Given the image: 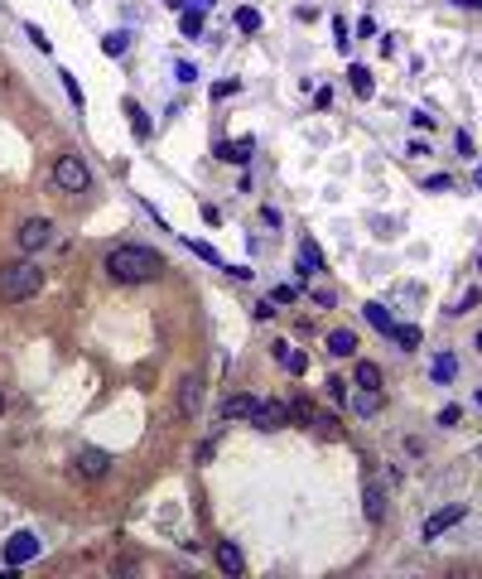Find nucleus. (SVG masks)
I'll list each match as a JSON object with an SVG mask.
<instances>
[{
	"label": "nucleus",
	"instance_id": "obj_29",
	"mask_svg": "<svg viewBox=\"0 0 482 579\" xmlns=\"http://www.w3.org/2000/svg\"><path fill=\"white\" fill-rule=\"evenodd\" d=\"M237 92H241V83H237V78H222V83L213 87V97H217V102H222V97H237Z\"/></svg>",
	"mask_w": 482,
	"mask_h": 579
},
{
	"label": "nucleus",
	"instance_id": "obj_10",
	"mask_svg": "<svg viewBox=\"0 0 482 579\" xmlns=\"http://www.w3.org/2000/svg\"><path fill=\"white\" fill-rule=\"evenodd\" d=\"M348 87H352V97H357V102H372V97H376L372 68H357V63H352V68H348Z\"/></svg>",
	"mask_w": 482,
	"mask_h": 579
},
{
	"label": "nucleus",
	"instance_id": "obj_37",
	"mask_svg": "<svg viewBox=\"0 0 482 579\" xmlns=\"http://www.w3.org/2000/svg\"><path fill=\"white\" fill-rule=\"evenodd\" d=\"M454 5H482V0H454Z\"/></svg>",
	"mask_w": 482,
	"mask_h": 579
},
{
	"label": "nucleus",
	"instance_id": "obj_14",
	"mask_svg": "<svg viewBox=\"0 0 482 579\" xmlns=\"http://www.w3.org/2000/svg\"><path fill=\"white\" fill-rule=\"evenodd\" d=\"M251 411H256V396H251V391L227 396V406H222V415H227V420H251Z\"/></svg>",
	"mask_w": 482,
	"mask_h": 579
},
{
	"label": "nucleus",
	"instance_id": "obj_2",
	"mask_svg": "<svg viewBox=\"0 0 482 579\" xmlns=\"http://www.w3.org/2000/svg\"><path fill=\"white\" fill-rule=\"evenodd\" d=\"M39 285H44V271H39L34 261H10V266L0 271V300H10V304L34 300Z\"/></svg>",
	"mask_w": 482,
	"mask_h": 579
},
{
	"label": "nucleus",
	"instance_id": "obj_19",
	"mask_svg": "<svg viewBox=\"0 0 482 579\" xmlns=\"http://www.w3.org/2000/svg\"><path fill=\"white\" fill-rule=\"evenodd\" d=\"M367 319H372V329H376V333H386V338H391V329H396V319L386 314V304H367Z\"/></svg>",
	"mask_w": 482,
	"mask_h": 579
},
{
	"label": "nucleus",
	"instance_id": "obj_36",
	"mask_svg": "<svg viewBox=\"0 0 482 579\" xmlns=\"http://www.w3.org/2000/svg\"><path fill=\"white\" fill-rule=\"evenodd\" d=\"M473 184H478V193H482V165H478V174H473Z\"/></svg>",
	"mask_w": 482,
	"mask_h": 579
},
{
	"label": "nucleus",
	"instance_id": "obj_30",
	"mask_svg": "<svg viewBox=\"0 0 482 579\" xmlns=\"http://www.w3.org/2000/svg\"><path fill=\"white\" fill-rule=\"evenodd\" d=\"M295 300V285H275V290H270V304H290Z\"/></svg>",
	"mask_w": 482,
	"mask_h": 579
},
{
	"label": "nucleus",
	"instance_id": "obj_23",
	"mask_svg": "<svg viewBox=\"0 0 482 579\" xmlns=\"http://www.w3.org/2000/svg\"><path fill=\"white\" fill-rule=\"evenodd\" d=\"M237 29H241V34H256V29H261V10L241 5V10H237Z\"/></svg>",
	"mask_w": 482,
	"mask_h": 579
},
{
	"label": "nucleus",
	"instance_id": "obj_20",
	"mask_svg": "<svg viewBox=\"0 0 482 579\" xmlns=\"http://www.w3.org/2000/svg\"><path fill=\"white\" fill-rule=\"evenodd\" d=\"M454 372H458L454 353H439V358H434V382H454Z\"/></svg>",
	"mask_w": 482,
	"mask_h": 579
},
{
	"label": "nucleus",
	"instance_id": "obj_3",
	"mask_svg": "<svg viewBox=\"0 0 482 579\" xmlns=\"http://www.w3.org/2000/svg\"><path fill=\"white\" fill-rule=\"evenodd\" d=\"M54 184L63 193H82L87 184H92V174H87V165H82L78 155H63V160L54 165Z\"/></svg>",
	"mask_w": 482,
	"mask_h": 579
},
{
	"label": "nucleus",
	"instance_id": "obj_15",
	"mask_svg": "<svg viewBox=\"0 0 482 579\" xmlns=\"http://www.w3.org/2000/svg\"><path fill=\"white\" fill-rule=\"evenodd\" d=\"M352 382L362 386V391H381V367L367 358H357V372H352Z\"/></svg>",
	"mask_w": 482,
	"mask_h": 579
},
{
	"label": "nucleus",
	"instance_id": "obj_39",
	"mask_svg": "<svg viewBox=\"0 0 482 579\" xmlns=\"http://www.w3.org/2000/svg\"><path fill=\"white\" fill-rule=\"evenodd\" d=\"M478 406H482V391H478Z\"/></svg>",
	"mask_w": 482,
	"mask_h": 579
},
{
	"label": "nucleus",
	"instance_id": "obj_24",
	"mask_svg": "<svg viewBox=\"0 0 482 579\" xmlns=\"http://www.w3.org/2000/svg\"><path fill=\"white\" fill-rule=\"evenodd\" d=\"M126 116H131V126H135V136H140V140L150 136V116H145V111L135 107V102H126Z\"/></svg>",
	"mask_w": 482,
	"mask_h": 579
},
{
	"label": "nucleus",
	"instance_id": "obj_28",
	"mask_svg": "<svg viewBox=\"0 0 482 579\" xmlns=\"http://www.w3.org/2000/svg\"><path fill=\"white\" fill-rule=\"evenodd\" d=\"M309 300H314V309H333V304H338V295H333V290H319V285H314V290H309Z\"/></svg>",
	"mask_w": 482,
	"mask_h": 579
},
{
	"label": "nucleus",
	"instance_id": "obj_16",
	"mask_svg": "<svg viewBox=\"0 0 482 579\" xmlns=\"http://www.w3.org/2000/svg\"><path fill=\"white\" fill-rule=\"evenodd\" d=\"M275 358L285 362V372H290V377H299V372L309 367V358H304L299 348H290V343H275Z\"/></svg>",
	"mask_w": 482,
	"mask_h": 579
},
{
	"label": "nucleus",
	"instance_id": "obj_13",
	"mask_svg": "<svg viewBox=\"0 0 482 579\" xmlns=\"http://www.w3.org/2000/svg\"><path fill=\"white\" fill-rule=\"evenodd\" d=\"M217 565H222L227 575H241V570H246V555H241L237 541H222V546H217Z\"/></svg>",
	"mask_w": 482,
	"mask_h": 579
},
{
	"label": "nucleus",
	"instance_id": "obj_26",
	"mask_svg": "<svg viewBox=\"0 0 482 579\" xmlns=\"http://www.w3.org/2000/svg\"><path fill=\"white\" fill-rule=\"evenodd\" d=\"M184 34H188V39H198V34H203V10H188V15H184Z\"/></svg>",
	"mask_w": 482,
	"mask_h": 579
},
{
	"label": "nucleus",
	"instance_id": "obj_35",
	"mask_svg": "<svg viewBox=\"0 0 482 579\" xmlns=\"http://www.w3.org/2000/svg\"><path fill=\"white\" fill-rule=\"evenodd\" d=\"M188 10H203V15H208V10H213V0H184Z\"/></svg>",
	"mask_w": 482,
	"mask_h": 579
},
{
	"label": "nucleus",
	"instance_id": "obj_1",
	"mask_svg": "<svg viewBox=\"0 0 482 579\" xmlns=\"http://www.w3.org/2000/svg\"><path fill=\"white\" fill-rule=\"evenodd\" d=\"M107 271H111V280H121V285H145V280L164 276V261H160V251L126 242V247H116L107 256Z\"/></svg>",
	"mask_w": 482,
	"mask_h": 579
},
{
	"label": "nucleus",
	"instance_id": "obj_31",
	"mask_svg": "<svg viewBox=\"0 0 482 579\" xmlns=\"http://www.w3.org/2000/svg\"><path fill=\"white\" fill-rule=\"evenodd\" d=\"M328 396H333V401H348V382H343V377H333V382H328Z\"/></svg>",
	"mask_w": 482,
	"mask_h": 579
},
{
	"label": "nucleus",
	"instance_id": "obj_21",
	"mask_svg": "<svg viewBox=\"0 0 482 579\" xmlns=\"http://www.w3.org/2000/svg\"><path fill=\"white\" fill-rule=\"evenodd\" d=\"M367 517H372V522H381V517H386V493H381V488H367Z\"/></svg>",
	"mask_w": 482,
	"mask_h": 579
},
{
	"label": "nucleus",
	"instance_id": "obj_33",
	"mask_svg": "<svg viewBox=\"0 0 482 579\" xmlns=\"http://www.w3.org/2000/svg\"><path fill=\"white\" fill-rule=\"evenodd\" d=\"M454 145H458V155H468V160H473V136H468V131H458Z\"/></svg>",
	"mask_w": 482,
	"mask_h": 579
},
{
	"label": "nucleus",
	"instance_id": "obj_17",
	"mask_svg": "<svg viewBox=\"0 0 482 579\" xmlns=\"http://www.w3.org/2000/svg\"><path fill=\"white\" fill-rule=\"evenodd\" d=\"M381 406H386V401H381V391H362V386H357V396H352V411H357V415H376Z\"/></svg>",
	"mask_w": 482,
	"mask_h": 579
},
{
	"label": "nucleus",
	"instance_id": "obj_9",
	"mask_svg": "<svg viewBox=\"0 0 482 579\" xmlns=\"http://www.w3.org/2000/svg\"><path fill=\"white\" fill-rule=\"evenodd\" d=\"M73 464H78V473H82V478H102V473L111 469L107 449H78V459H73Z\"/></svg>",
	"mask_w": 482,
	"mask_h": 579
},
{
	"label": "nucleus",
	"instance_id": "obj_27",
	"mask_svg": "<svg viewBox=\"0 0 482 579\" xmlns=\"http://www.w3.org/2000/svg\"><path fill=\"white\" fill-rule=\"evenodd\" d=\"M188 251H198L203 261H213V266H222V271H227V261H222V256H217V251L208 247V242H188Z\"/></svg>",
	"mask_w": 482,
	"mask_h": 579
},
{
	"label": "nucleus",
	"instance_id": "obj_11",
	"mask_svg": "<svg viewBox=\"0 0 482 579\" xmlns=\"http://www.w3.org/2000/svg\"><path fill=\"white\" fill-rule=\"evenodd\" d=\"M357 348H362V343H357V333L352 329H333L328 333V353H333V358H357Z\"/></svg>",
	"mask_w": 482,
	"mask_h": 579
},
{
	"label": "nucleus",
	"instance_id": "obj_7",
	"mask_svg": "<svg viewBox=\"0 0 482 579\" xmlns=\"http://www.w3.org/2000/svg\"><path fill=\"white\" fill-rule=\"evenodd\" d=\"M251 425L270 435V430L290 425V406H285V401H256V411H251Z\"/></svg>",
	"mask_w": 482,
	"mask_h": 579
},
{
	"label": "nucleus",
	"instance_id": "obj_38",
	"mask_svg": "<svg viewBox=\"0 0 482 579\" xmlns=\"http://www.w3.org/2000/svg\"><path fill=\"white\" fill-rule=\"evenodd\" d=\"M0 415H5V391H0Z\"/></svg>",
	"mask_w": 482,
	"mask_h": 579
},
{
	"label": "nucleus",
	"instance_id": "obj_18",
	"mask_svg": "<svg viewBox=\"0 0 482 579\" xmlns=\"http://www.w3.org/2000/svg\"><path fill=\"white\" fill-rule=\"evenodd\" d=\"M391 343H401V353H415L420 348V329L415 324H396L391 329Z\"/></svg>",
	"mask_w": 482,
	"mask_h": 579
},
{
	"label": "nucleus",
	"instance_id": "obj_8",
	"mask_svg": "<svg viewBox=\"0 0 482 579\" xmlns=\"http://www.w3.org/2000/svg\"><path fill=\"white\" fill-rule=\"evenodd\" d=\"M463 512H468L463 502H454V507H444V512H434V517L425 522V541H434V536H444L449 526H458V522H463Z\"/></svg>",
	"mask_w": 482,
	"mask_h": 579
},
{
	"label": "nucleus",
	"instance_id": "obj_4",
	"mask_svg": "<svg viewBox=\"0 0 482 579\" xmlns=\"http://www.w3.org/2000/svg\"><path fill=\"white\" fill-rule=\"evenodd\" d=\"M39 555V536L34 531H15L10 541H5V570H15V565H29Z\"/></svg>",
	"mask_w": 482,
	"mask_h": 579
},
{
	"label": "nucleus",
	"instance_id": "obj_6",
	"mask_svg": "<svg viewBox=\"0 0 482 579\" xmlns=\"http://www.w3.org/2000/svg\"><path fill=\"white\" fill-rule=\"evenodd\" d=\"M179 415L184 420H198L203 415V377L198 372H188L184 382H179Z\"/></svg>",
	"mask_w": 482,
	"mask_h": 579
},
{
	"label": "nucleus",
	"instance_id": "obj_25",
	"mask_svg": "<svg viewBox=\"0 0 482 579\" xmlns=\"http://www.w3.org/2000/svg\"><path fill=\"white\" fill-rule=\"evenodd\" d=\"M478 300H482V295H478V285H473V290H463V295L449 304V314H468V309H478Z\"/></svg>",
	"mask_w": 482,
	"mask_h": 579
},
{
	"label": "nucleus",
	"instance_id": "obj_34",
	"mask_svg": "<svg viewBox=\"0 0 482 579\" xmlns=\"http://www.w3.org/2000/svg\"><path fill=\"white\" fill-rule=\"evenodd\" d=\"M458 415H463L458 406H444V411H439V425H458Z\"/></svg>",
	"mask_w": 482,
	"mask_h": 579
},
{
	"label": "nucleus",
	"instance_id": "obj_12",
	"mask_svg": "<svg viewBox=\"0 0 482 579\" xmlns=\"http://www.w3.org/2000/svg\"><path fill=\"white\" fill-rule=\"evenodd\" d=\"M251 150H256V140H222V145H217V160H227V165H246V160H251Z\"/></svg>",
	"mask_w": 482,
	"mask_h": 579
},
{
	"label": "nucleus",
	"instance_id": "obj_22",
	"mask_svg": "<svg viewBox=\"0 0 482 579\" xmlns=\"http://www.w3.org/2000/svg\"><path fill=\"white\" fill-rule=\"evenodd\" d=\"M126 49H131V34H107V39H102V54L107 58H121Z\"/></svg>",
	"mask_w": 482,
	"mask_h": 579
},
{
	"label": "nucleus",
	"instance_id": "obj_32",
	"mask_svg": "<svg viewBox=\"0 0 482 579\" xmlns=\"http://www.w3.org/2000/svg\"><path fill=\"white\" fill-rule=\"evenodd\" d=\"M63 87H68V97L82 107V87H78V78H73V73H63Z\"/></svg>",
	"mask_w": 482,
	"mask_h": 579
},
{
	"label": "nucleus",
	"instance_id": "obj_5",
	"mask_svg": "<svg viewBox=\"0 0 482 579\" xmlns=\"http://www.w3.org/2000/svg\"><path fill=\"white\" fill-rule=\"evenodd\" d=\"M54 232H58V227L49 218H29L25 227H20V251H29V256H34V251H44L49 242H54Z\"/></svg>",
	"mask_w": 482,
	"mask_h": 579
}]
</instances>
